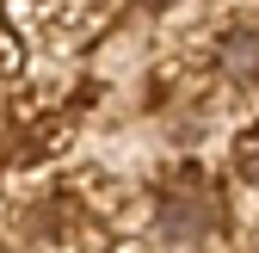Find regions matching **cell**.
Wrapping results in <instances>:
<instances>
[{
	"instance_id": "1",
	"label": "cell",
	"mask_w": 259,
	"mask_h": 253,
	"mask_svg": "<svg viewBox=\"0 0 259 253\" xmlns=\"http://www.w3.org/2000/svg\"><path fill=\"white\" fill-rule=\"evenodd\" d=\"M210 223H216V204L198 198V192H173L167 204H160V235L167 241H198Z\"/></svg>"
},
{
	"instance_id": "2",
	"label": "cell",
	"mask_w": 259,
	"mask_h": 253,
	"mask_svg": "<svg viewBox=\"0 0 259 253\" xmlns=\"http://www.w3.org/2000/svg\"><path fill=\"white\" fill-rule=\"evenodd\" d=\"M222 68H229V80L241 87H259V31H229V44H222Z\"/></svg>"
},
{
	"instance_id": "3",
	"label": "cell",
	"mask_w": 259,
	"mask_h": 253,
	"mask_svg": "<svg viewBox=\"0 0 259 253\" xmlns=\"http://www.w3.org/2000/svg\"><path fill=\"white\" fill-rule=\"evenodd\" d=\"M247 167H253V173H247V179H253V185H259V154H253V161H247Z\"/></svg>"
}]
</instances>
